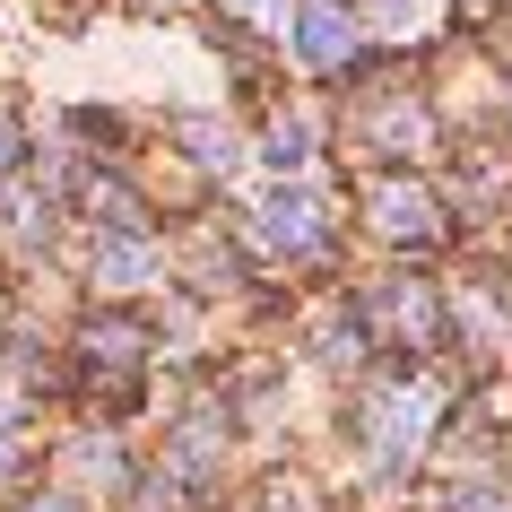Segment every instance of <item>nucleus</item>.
Here are the masks:
<instances>
[{"label":"nucleus","instance_id":"f03ea898","mask_svg":"<svg viewBox=\"0 0 512 512\" xmlns=\"http://www.w3.org/2000/svg\"><path fill=\"white\" fill-rule=\"evenodd\" d=\"M35 512H70V504H35Z\"/></svg>","mask_w":512,"mask_h":512},{"label":"nucleus","instance_id":"f257e3e1","mask_svg":"<svg viewBox=\"0 0 512 512\" xmlns=\"http://www.w3.org/2000/svg\"><path fill=\"white\" fill-rule=\"evenodd\" d=\"M304 53H313V61H339V53H348V44H356V27H348V18H339V9H304Z\"/></svg>","mask_w":512,"mask_h":512}]
</instances>
